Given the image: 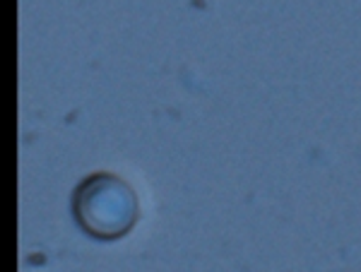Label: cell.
<instances>
[{"label":"cell","instance_id":"obj_1","mask_svg":"<svg viewBox=\"0 0 361 272\" xmlns=\"http://www.w3.org/2000/svg\"><path fill=\"white\" fill-rule=\"evenodd\" d=\"M73 215L85 234L102 241L121 239L140 217L137 193L116 173H92L75 188Z\"/></svg>","mask_w":361,"mask_h":272}]
</instances>
